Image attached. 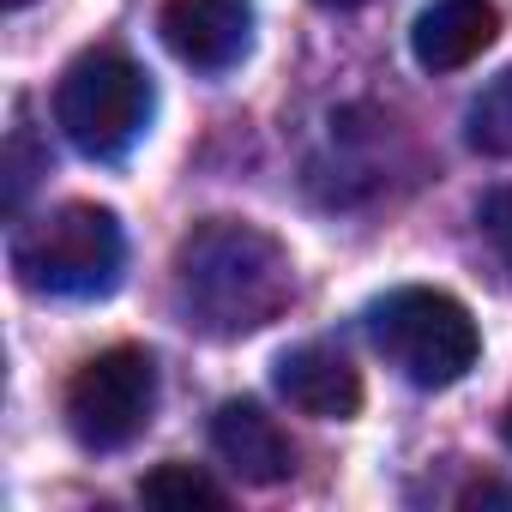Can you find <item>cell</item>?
I'll use <instances>...</instances> for the list:
<instances>
[{
	"label": "cell",
	"mask_w": 512,
	"mask_h": 512,
	"mask_svg": "<svg viewBox=\"0 0 512 512\" xmlns=\"http://www.w3.org/2000/svg\"><path fill=\"white\" fill-rule=\"evenodd\" d=\"M278 392L314 422H350L362 410V368L338 344H296L278 356Z\"/></svg>",
	"instance_id": "cell-8"
},
{
	"label": "cell",
	"mask_w": 512,
	"mask_h": 512,
	"mask_svg": "<svg viewBox=\"0 0 512 512\" xmlns=\"http://www.w3.org/2000/svg\"><path fill=\"white\" fill-rule=\"evenodd\" d=\"M500 37L494 0H434L410 25V55L422 73H458Z\"/></svg>",
	"instance_id": "cell-9"
},
{
	"label": "cell",
	"mask_w": 512,
	"mask_h": 512,
	"mask_svg": "<svg viewBox=\"0 0 512 512\" xmlns=\"http://www.w3.org/2000/svg\"><path fill=\"white\" fill-rule=\"evenodd\" d=\"M7 7H25V0H7Z\"/></svg>",
	"instance_id": "cell-15"
},
{
	"label": "cell",
	"mask_w": 512,
	"mask_h": 512,
	"mask_svg": "<svg viewBox=\"0 0 512 512\" xmlns=\"http://www.w3.org/2000/svg\"><path fill=\"white\" fill-rule=\"evenodd\" d=\"M320 7H338L344 13V7H362V0H320Z\"/></svg>",
	"instance_id": "cell-14"
},
{
	"label": "cell",
	"mask_w": 512,
	"mask_h": 512,
	"mask_svg": "<svg viewBox=\"0 0 512 512\" xmlns=\"http://www.w3.org/2000/svg\"><path fill=\"white\" fill-rule=\"evenodd\" d=\"M151 121V79L121 49H85L61 85H55V127L73 139V151L109 163L121 157Z\"/></svg>",
	"instance_id": "cell-4"
},
{
	"label": "cell",
	"mask_w": 512,
	"mask_h": 512,
	"mask_svg": "<svg viewBox=\"0 0 512 512\" xmlns=\"http://www.w3.org/2000/svg\"><path fill=\"white\" fill-rule=\"evenodd\" d=\"M169 284H175V308L193 332L247 338L290 308L296 266H290V247L272 229L247 223V217H205L175 241Z\"/></svg>",
	"instance_id": "cell-1"
},
{
	"label": "cell",
	"mask_w": 512,
	"mask_h": 512,
	"mask_svg": "<svg viewBox=\"0 0 512 512\" xmlns=\"http://www.w3.org/2000/svg\"><path fill=\"white\" fill-rule=\"evenodd\" d=\"M211 446H217V458H223L241 482H253V488H278V482H290V470H296L290 434L278 428V416H266L253 398L217 404V416H211Z\"/></svg>",
	"instance_id": "cell-7"
},
{
	"label": "cell",
	"mask_w": 512,
	"mask_h": 512,
	"mask_svg": "<svg viewBox=\"0 0 512 512\" xmlns=\"http://www.w3.org/2000/svg\"><path fill=\"white\" fill-rule=\"evenodd\" d=\"M139 500H145V506H163V512H193V506L217 512V506H223V488H217L205 470H193V464H157V470L139 482Z\"/></svg>",
	"instance_id": "cell-11"
},
{
	"label": "cell",
	"mask_w": 512,
	"mask_h": 512,
	"mask_svg": "<svg viewBox=\"0 0 512 512\" xmlns=\"http://www.w3.org/2000/svg\"><path fill=\"white\" fill-rule=\"evenodd\" d=\"M157 31L169 55L193 73H229L253 43V7L247 0H163Z\"/></svg>",
	"instance_id": "cell-6"
},
{
	"label": "cell",
	"mask_w": 512,
	"mask_h": 512,
	"mask_svg": "<svg viewBox=\"0 0 512 512\" xmlns=\"http://www.w3.org/2000/svg\"><path fill=\"white\" fill-rule=\"evenodd\" d=\"M368 338L410 386H428V392L464 380L482 356V332H476L470 308L458 296L422 290V284L380 296L368 308Z\"/></svg>",
	"instance_id": "cell-3"
},
{
	"label": "cell",
	"mask_w": 512,
	"mask_h": 512,
	"mask_svg": "<svg viewBox=\"0 0 512 512\" xmlns=\"http://www.w3.org/2000/svg\"><path fill=\"white\" fill-rule=\"evenodd\" d=\"M464 139L482 157H512V73L488 79L464 109Z\"/></svg>",
	"instance_id": "cell-10"
},
{
	"label": "cell",
	"mask_w": 512,
	"mask_h": 512,
	"mask_svg": "<svg viewBox=\"0 0 512 512\" xmlns=\"http://www.w3.org/2000/svg\"><path fill=\"white\" fill-rule=\"evenodd\" d=\"M476 223H482V235H488V247L500 253V260L512 266V187H494L482 205H476Z\"/></svg>",
	"instance_id": "cell-12"
},
{
	"label": "cell",
	"mask_w": 512,
	"mask_h": 512,
	"mask_svg": "<svg viewBox=\"0 0 512 512\" xmlns=\"http://www.w3.org/2000/svg\"><path fill=\"white\" fill-rule=\"evenodd\" d=\"M500 434H506V446H512V404H506V416H500Z\"/></svg>",
	"instance_id": "cell-13"
},
{
	"label": "cell",
	"mask_w": 512,
	"mask_h": 512,
	"mask_svg": "<svg viewBox=\"0 0 512 512\" xmlns=\"http://www.w3.org/2000/svg\"><path fill=\"white\" fill-rule=\"evenodd\" d=\"M127 241L109 205H55L13 241V272L37 296H109L121 284Z\"/></svg>",
	"instance_id": "cell-2"
},
{
	"label": "cell",
	"mask_w": 512,
	"mask_h": 512,
	"mask_svg": "<svg viewBox=\"0 0 512 512\" xmlns=\"http://www.w3.org/2000/svg\"><path fill=\"white\" fill-rule=\"evenodd\" d=\"M151 410H157V362L139 344L97 350L67 380V428L85 452L133 446L151 428Z\"/></svg>",
	"instance_id": "cell-5"
}]
</instances>
